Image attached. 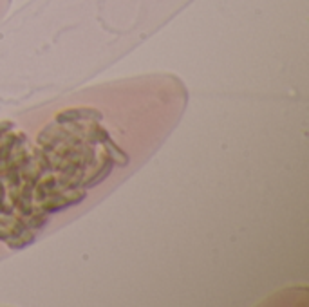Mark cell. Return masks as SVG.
Wrapping results in <instances>:
<instances>
[{
	"mask_svg": "<svg viewBox=\"0 0 309 307\" xmlns=\"http://www.w3.org/2000/svg\"><path fill=\"white\" fill-rule=\"evenodd\" d=\"M92 117L100 120L102 114L96 109H69L56 114V121H58V123H70V121H76V120H92Z\"/></svg>",
	"mask_w": 309,
	"mask_h": 307,
	"instance_id": "obj_1",
	"label": "cell"
},
{
	"mask_svg": "<svg viewBox=\"0 0 309 307\" xmlns=\"http://www.w3.org/2000/svg\"><path fill=\"white\" fill-rule=\"evenodd\" d=\"M11 127H13V123H9V121H8V123H0V136H2L4 132H8Z\"/></svg>",
	"mask_w": 309,
	"mask_h": 307,
	"instance_id": "obj_3",
	"label": "cell"
},
{
	"mask_svg": "<svg viewBox=\"0 0 309 307\" xmlns=\"http://www.w3.org/2000/svg\"><path fill=\"white\" fill-rule=\"evenodd\" d=\"M110 167H112V159H107V161H105V164H103V170L100 172V174L96 175V177H94V179H90V181L85 184V186H87V188H90V186H94V184H98L100 181H102V179H105L107 175L110 174Z\"/></svg>",
	"mask_w": 309,
	"mask_h": 307,
	"instance_id": "obj_2",
	"label": "cell"
}]
</instances>
